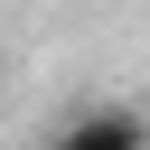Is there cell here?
Wrapping results in <instances>:
<instances>
[{
	"instance_id": "cell-1",
	"label": "cell",
	"mask_w": 150,
	"mask_h": 150,
	"mask_svg": "<svg viewBox=\"0 0 150 150\" xmlns=\"http://www.w3.org/2000/svg\"><path fill=\"white\" fill-rule=\"evenodd\" d=\"M47 150H150V122H141L131 103H84V112L56 122Z\"/></svg>"
}]
</instances>
